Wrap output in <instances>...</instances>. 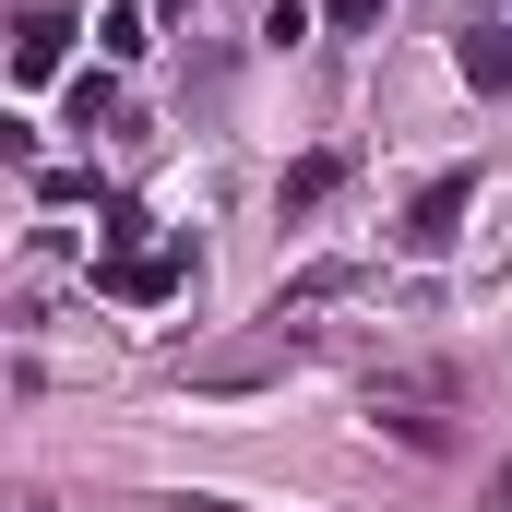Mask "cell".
Instances as JSON below:
<instances>
[{
	"label": "cell",
	"mask_w": 512,
	"mask_h": 512,
	"mask_svg": "<svg viewBox=\"0 0 512 512\" xmlns=\"http://www.w3.org/2000/svg\"><path fill=\"white\" fill-rule=\"evenodd\" d=\"M358 286V262H310V274H286L274 298H262V322H298V310H322V298H346Z\"/></svg>",
	"instance_id": "cell-5"
},
{
	"label": "cell",
	"mask_w": 512,
	"mask_h": 512,
	"mask_svg": "<svg viewBox=\"0 0 512 512\" xmlns=\"http://www.w3.org/2000/svg\"><path fill=\"white\" fill-rule=\"evenodd\" d=\"M465 203H477V167H441V179L405 203V227H393L405 262H441V251H453V239H465Z\"/></svg>",
	"instance_id": "cell-3"
},
{
	"label": "cell",
	"mask_w": 512,
	"mask_h": 512,
	"mask_svg": "<svg viewBox=\"0 0 512 512\" xmlns=\"http://www.w3.org/2000/svg\"><path fill=\"white\" fill-rule=\"evenodd\" d=\"M60 60H72V12H24V24H12V72H24V84H48Z\"/></svg>",
	"instance_id": "cell-4"
},
{
	"label": "cell",
	"mask_w": 512,
	"mask_h": 512,
	"mask_svg": "<svg viewBox=\"0 0 512 512\" xmlns=\"http://www.w3.org/2000/svg\"><path fill=\"white\" fill-rule=\"evenodd\" d=\"M334 191H346V155H298V167H286V191H274V203H286V215H322V203H334Z\"/></svg>",
	"instance_id": "cell-7"
},
{
	"label": "cell",
	"mask_w": 512,
	"mask_h": 512,
	"mask_svg": "<svg viewBox=\"0 0 512 512\" xmlns=\"http://www.w3.org/2000/svg\"><path fill=\"white\" fill-rule=\"evenodd\" d=\"M274 370H298V322H262L251 346H203L179 382L191 393H251V382H274Z\"/></svg>",
	"instance_id": "cell-2"
},
{
	"label": "cell",
	"mask_w": 512,
	"mask_h": 512,
	"mask_svg": "<svg viewBox=\"0 0 512 512\" xmlns=\"http://www.w3.org/2000/svg\"><path fill=\"white\" fill-rule=\"evenodd\" d=\"M477 512H512V453H501V477H489V501H477Z\"/></svg>",
	"instance_id": "cell-10"
},
{
	"label": "cell",
	"mask_w": 512,
	"mask_h": 512,
	"mask_svg": "<svg viewBox=\"0 0 512 512\" xmlns=\"http://www.w3.org/2000/svg\"><path fill=\"white\" fill-rule=\"evenodd\" d=\"M96 48H108V60H143V0H108V12H96Z\"/></svg>",
	"instance_id": "cell-8"
},
{
	"label": "cell",
	"mask_w": 512,
	"mask_h": 512,
	"mask_svg": "<svg viewBox=\"0 0 512 512\" xmlns=\"http://www.w3.org/2000/svg\"><path fill=\"white\" fill-rule=\"evenodd\" d=\"M96 286L131 298V310H155V298L191 286V251H179V239H108V251H96Z\"/></svg>",
	"instance_id": "cell-1"
},
{
	"label": "cell",
	"mask_w": 512,
	"mask_h": 512,
	"mask_svg": "<svg viewBox=\"0 0 512 512\" xmlns=\"http://www.w3.org/2000/svg\"><path fill=\"white\" fill-rule=\"evenodd\" d=\"M310 12H322V24H346V36H358V24H382V0H310Z\"/></svg>",
	"instance_id": "cell-9"
},
{
	"label": "cell",
	"mask_w": 512,
	"mask_h": 512,
	"mask_svg": "<svg viewBox=\"0 0 512 512\" xmlns=\"http://www.w3.org/2000/svg\"><path fill=\"white\" fill-rule=\"evenodd\" d=\"M453 60H465V84H477V96H512V24H477Z\"/></svg>",
	"instance_id": "cell-6"
}]
</instances>
